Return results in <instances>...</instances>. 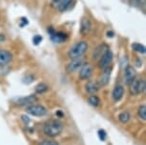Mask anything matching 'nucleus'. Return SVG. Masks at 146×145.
Here are the masks:
<instances>
[{"label": "nucleus", "instance_id": "nucleus-1", "mask_svg": "<svg viewBox=\"0 0 146 145\" xmlns=\"http://www.w3.org/2000/svg\"><path fill=\"white\" fill-rule=\"evenodd\" d=\"M63 128H64V125L58 120H51L44 125L43 131L46 136L54 138V136H57L61 134Z\"/></svg>", "mask_w": 146, "mask_h": 145}, {"label": "nucleus", "instance_id": "nucleus-2", "mask_svg": "<svg viewBox=\"0 0 146 145\" xmlns=\"http://www.w3.org/2000/svg\"><path fill=\"white\" fill-rule=\"evenodd\" d=\"M88 50V43L86 41H78L68 52V56L71 59L81 57Z\"/></svg>", "mask_w": 146, "mask_h": 145}, {"label": "nucleus", "instance_id": "nucleus-3", "mask_svg": "<svg viewBox=\"0 0 146 145\" xmlns=\"http://www.w3.org/2000/svg\"><path fill=\"white\" fill-rule=\"evenodd\" d=\"M146 83L143 79H135L130 85V94L132 95H137L145 91Z\"/></svg>", "mask_w": 146, "mask_h": 145}, {"label": "nucleus", "instance_id": "nucleus-4", "mask_svg": "<svg viewBox=\"0 0 146 145\" xmlns=\"http://www.w3.org/2000/svg\"><path fill=\"white\" fill-rule=\"evenodd\" d=\"M113 61V53L110 50H108L98 60V68L101 70L107 69L110 67Z\"/></svg>", "mask_w": 146, "mask_h": 145}, {"label": "nucleus", "instance_id": "nucleus-5", "mask_svg": "<svg viewBox=\"0 0 146 145\" xmlns=\"http://www.w3.org/2000/svg\"><path fill=\"white\" fill-rule=\"evenodd\" d=\"M27 113L33 117H44L47 114V109L42 105H32L27 108Z\"/></svg>", "mask_w": 146, "mask_h": 145}, {"label": "nucleus", "instance_id": "nucleus-6", "mask_svg": "<svg viewBox=\"0 0 146 145\" xmlns=\"http://www.w3.org/2000/svg\"><path fill=\"white\" fill-rule=\"evenodd\" d=\"M92 73H93L92 65L89 63L83 64L81 66L80 71H79V78L82 79V80H86V79H89L91 77Z\"/></svg>", "mask_w": 146, "mask_h": 145}, {"label": "nucleus", "instance_id": "nucleus-7", "mask_svg": "<svg viewBox=\"0 0 146 145\" xmlns=\"http://www.w3.org/2000/svg\"><path fill=\"white\" fill-rule=\"evenodd\" d=\"M37 101V97L35 95H30L27 97H20L16 101V104L19 106H32Z\"/></svg>", "mask_w": 146, "mask_h": 145}, {"label": "nucleus", "instance_id": "nucleus-8", "mask_svg": "<svg viewBox=\"0 0 146 145\" xmlns=\"http://www.w3.org/2000/svg\"><path fill=\"white\" fill-rule=\"evenodd\" d=\"M103 73H101L98 77V80L96 81L98 83L100 87L101 86H106L107 84L109 83L110 81V77H111V68H107V69H104L102 70Z\"/></svg>", "mask_w": 146, "mask_h": 145}, {"label": "nucleus", "instance_id": "nucleus-9", "mask_svg": "<svg viewBox=\"0 0 146 145\" xmlns=\"http://www.w3.org/2000/svg\"><path fill=\"white\" fill-rule=\"evenodd\" d=\"M82 65H83V60H82V58H80V57L72 59V61L67 65V67H66V71H67V73H72L78 69H79Z\"/></svg>", "mask_w": 146, "mask_h": 145}, {"label": "nucleus", "instance_id": "nucleus-10", "mask_svg": "<svg viewBox=\"0 0 146 145\" xmlns=\"http://www.w3.org/2000/svg\"><path fill=\"white\" fill-rule=\"evenodd\" d=\"M124 77H125V83L126 85L130 86L131 83L136 79V71L133 67L128 66L125 69V73H124Z\"/></svg>", "mask_w": 146, "mask_h": 145}, {"label": "nucleus", "instance_id": "nucleus-11", "mask_svg": "<svg viewBox=\"0 0 146 145\" xmlns=\"http://www.w3.org/2000/svg\"><path fill=\"white\" fill-rule=\"evenodd\" d=\"M109 50L108 46L106 44H100L96 47L95 50H94L93 54H92V57L93 59H100L101 56H103L104 54L106 53L107 51Z\"/></svg>", "mask_w": 146, "mask_h": 145}, {"label": "nucleus", "instance_id": "nucleus-12", "mask_svg": "<svg viewBox=\"0 0 146 145\" xmlns=\"http://www.w3.org/2000/svg\"><path fill=\"white\" fill-rule=\"evenodd\" d=\"M13 59V54L7 50H0V66L10 63Z\"/></svg>", "mask_w": 146, "mask_h": 145}, {"label": "nucleus", "instance_id": "nucleus-13", "mask_svg": "<svg viewBox=\"0 0 146 145\" xmlns=\"http://www.w3.org/2000/svg\"><path fill=\"white\" fill-rule=\"evenodd\" d=\"M123 95H124V88H123L121 85L115 86L112 93L113 99L115 101H119L121 98H122Z\"/></svg>", "mask_w": 146, "mask_h": 145}, {"label": "nucleus", "instance_id": "nucleus-14", "mask_svg": "<svg viewBox=\"0 0 146 145\" xmlns=\"http://www.w3.org/2000/svg\"><path fill=\"white\" fill-rule=\"evenodd\" d=\"M92 28V24L91 21L88 18H82L81 24H80V32L82 34H89L90 30Z\"/></svg>", "mask_w": 146, "mask_h": 145}, {"label": "nucleus", "instance_id": "nucleus-15", "mask_svg": "<svg viewBox=\"0 0 146 145\" xmlns=\"http://www.w3.org/2000/svg\"><path fill=\"white\" fill-rule=\"evenodd\" d=\"M86 88V91L89 93V94H95L100 90V85L96 81H89L85 86Z\"/></svg>", "mask_w": 146, "mask_h": 145}, {"label": "nucleus", "instance_id": "nucleus-16", "mask_svg": "<svg viewBox=\"0 0 146 145\" xmlns=\"http://www.w3.org/2000/svg\"><path fill=\"white\" fill-rule=\"evenodd\" d=\"M51 38H52V40L56 43H62L63 41L66 40L67 35H66V34H63V32H54L53 34H51Z\"/></svg>", "mask_w": 146, "mask_h": 145}, {"label": "nucleus", "instance_id": "nucleus-17", "mask_svg": "<svg viewBox=\"0 0 146 145\" xmlns=\"http://www.w3.org/2000/svg\"><path fill=\"white\" fill-rule=\"evenodd\" d=\"M74 3H75V0H65V1L63 2L58 8H57V10L61 13L66 12V11H69L70 9H72V7L74 6Z\"/></svg>", "mask_w": 146, "mask_h": 145}, {"label": "nucleus", "instance_id": "nucleus-18", "mask_svg": "<svg viewBox=\"0 0 146 145\" xmlns=\"http://www.w3.org/2000/svg\"><path fill=\"white\" fill-rule=\"evenodd\" d=\"M131 119V116H130V113L129 112H122V113L119 114V116H118V120L123 123V124H125V123H127L129 120Z\"/></svg>", "mask_w": 146, "mask_h": 145}, {"label": "nucleus", "instance_id": "nucleus-19", "mask_svg": "<svg viewBox=\"0 0 146 145\" xmlns=\"http://www.w3.org/2000/svg\"><path fill=\"white\" fill-rule=\"evenodd\" d=\"M49 90V86L45 83H39L38 85L35 86V92L37 94H44Z\"/></svg>", "mask_w": 146, "mask_h": 145}, {"label": "nucleus", "instance_id": "nucleus-20", "mask_svg": "<svg viewBox=\"0 0 146 145\" xmlns=\"http://www.w3.org/2000/svg\"><path fill=\"white\" fill-rule=\"evenodd\" d=\"M132 49L137 52V53H139V54H145L146 52V49L143 45L139 44V43H134L133 45H132Z\"/></svg>", "mask_w": 146, "mask_h": 145}, {"label": "nucleus", "instance_id": "nucleus-21", "mask_svg": "<svg viewBox=\"0 0 146 145\" xmlns=\"http://www.w3.org/2000/svg\"><path fill=\"white\" fill-rule=\"evenodd\" d=\"M88 100H89L90 104L92 106H94V107H98V106L100 105V98L96 97V95H91Z\"/></svg>", "mask_w": 146, "mask_h": 145}, {"label": "nucleus", "instance_id": "nucleus-22", "mask_svg": "<svg viewBox=\"0 0 146 145\" xmlns=\"http://www.w3.org/2000/svg\"><path fill=\"white\" fill-rule=\"evenodd\" d=\"M137 115L142 120H146V106L143 104L137 110Z\"/></svg>", "mask_w": 146, "mask_h": 145}, {"label": "nucleus", "instance_id": "nucleus-23", "mask_svg": "<svg viewBox=\"0 0 146 145\" xmlns=\"http://www.w3.org/2000/svg\"><path fill=\"white\" fill-rule=\"evenodd\" d=\"M98 138H100V139L101 141H104L106 139V138H107V134L105 132V130H103V129L98 130Z\"/></svg>", "mask_w": 146, "mask_h": 145}, {"label": "nucleus", "instance_id": "nucleus-24", "mask_svg": "<svg viewBox=\"0 0 146 145\" xmlns=\"http://www.w3.org/2000/svg\"><path fill=\"white\" fill-rule=\"evenodd\" d=\"M64 1H65V0H52L51 5H52V7H53V8H56V9H57V8H58Z\"/></svg>", "mask_w": 146, "mask_h": 145}, {"label": "nucleus", "instance_id": "nucleus-25", "mask_svg": "<svg viewBox=\"0 0 146 145\" xmlns=\"http://www.w3.org/2000/svg\"><path fill=\"white\" fill-rule=\"evenodd\" d=\"M38 145H59V143L56 141H54V140H43Z\"/></svg>", "mask_w": 146, "mask_h": 145}, {"label": "nucleus", "instance_id": "nucleus-26", "mask_svg": "<svg viewBox=\"0 0 146 145\" xmlns=\"http://www.w3.org/2000/svg\"><path fill=\"white\" fill-rule=\"evenodd\" d=\"M42 41V36L41 35H35L34 38H33V42H34V44L35 45H38L39 43Z\"/></svg>", "mask_w": 146, "mask_h": 145}, {"label": "nucleus", "instance_id": "nucleus-27", "mask_svg": "<svg viewBox=\"0 0 146 145\" xmlns=\"http://www.w3.org/2000/svg\"><path fill=\"white\" fill-rule=\"evenodd\" d=\"M21 19H22V21H23V23H21V24H20V25H21L22 27L25 25V24H28V20H27V18H24V17H23V18H21Z\"/></svg>", "mask_w": 146, "mask_h": 145}, {"label": "nucleus", "instance_id": "nucleus-28", "mask_svg": "<svg viewBox=\"0 0 146 145\" xmlns=\"http://www.w3.org/2000/svg\"><path fill=\"white\" fill-rule=\"evenodd\" d=\"M5 34H0V43L1 42H3V41L5 40Z\"/></svg>", "mask_w": 146, "mask_h": 145}, {"label": "nucleus", "instance_id": "nucleus-29", "mask_svg": "<svg viewBox=\"0 0 146 145\" xmlns=\"http://www.w3.org/2000/svg\"><path fill=\"white\" fill-rule=\"evenodd\" d=\"M56 116H57V117H63V116H64V115L62 114V112H61V111H60V110H58V111L56 112Z\"/></svg>", "mask_w": 146, "mask_h": 145}, {"label": "nucleus", "instance_id": "nucleus-30", "mask_svg": "<svg viewBox=\"0 0 146 145\" xmlns=\"http://www.w3.org/2000/svg\"><path fill=\"white\" fill-rule=\"evenodd\" d=\"M107 36H108V37H113V36H114V32H107Z\"/></svg>", "mask_w": 146, "mask_h": 145}]
</instances>
